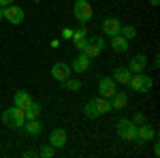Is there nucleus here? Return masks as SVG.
<instances>
[{"mask_svg": "<svg viewBox=\"0 0 160 158\" xmlns=\"http://www.w3.org/2000/svg\"><path fill=\"white\" fill-rule=\"evenodd\" d=\"M109 111H113V109H111L109 98H105V96H94L83 105V115H86L88 120L102 118V115H107Z\"/></svg>", "mask_w": 160, "mask_h": 158, "instance_id": "1", "label": "nucleus"}, {"mask_svg": "<svg viewBox=\"0 0 160 158\" xmlns=\"http://www.w3.org/2000/svg\"><path fill=\"white\" fill-rule=\"evenodd\" d=\"M2 122L9 126V128H13V130H19L22 126H24V122H26V113L22 107H9V109H4L2 111Z\"/></svg>", "mask_w": 160, "mask_h": 158, "instance_id": "2", "label": "nucleus"}, {"mask_svg": "<svg viewBox=\"0 0 160 158\" xmlns=\"http://www.w3.org/2000/svg\"><path fill=\"white\" fill-rule=\"evenodd\" d=\"M73 17L79 24H90L92 17H94V9L88 0H75L73 4Z\"/></svg>", "mask_w": 160, "mask_h": 158, "instance_id": "3", "label": "nucleus"}, {"mask_svg": "<svg viewBox=\"0 0 160 158\" xmlns=\"http://www.w3.org/2000/svg\"><path fill=\"white\" fill-rule=\"evenodd\" d=\"M115 133L122 137L124 141H137V124L128 120V118H120V120L115 122Z\"/></svg>", "mask_w": 160, "mask_h": 158, "instance_id": "4", "label": "nucleus"}, {"mask_svg": "<svg viewBox=\"0 0 160 158\" xmlns=\"http://www.w3.org/2000/svg\"><path fill=\"white\" fill-rule=\"evenodd\" d=\"M105 47H107V41L102 37H88L81 54H86L88 58H96V56H100V54L105 51Z\"/></svg>", "mask_w": 160, "mask_h": 158, "instance_id": "5", "label": "nucleus"}, {"mask_svg": "<svg viewBox=\"0 0 160 158\" xmlns=\"http://www.w3.org/2000/svg\"><path fill=\"white\" fill-rule=\"evenodd\" d=\"M128 85H130L135 92L148 94L149 90H152V85H154V79H152L149 75H143V73H132V75H130V81H128Z\"/></svg>", "mask_w": 160, "mask_h": 158, "instance_id": "6", "label": "nucleus"}, {"mask_svg": "<svg viewBox=\"0 0 160 158\" xmlns=\"http://www.w3.org/2000/svg\"><path fill=\"white\" fill-rule=\"evenodd\" d=\"M2 17L13 26H19L26 17V11L22 7H15V4H9V7H2Z\"/></svg>", "mask_w": 160, "mask_h": 158, "instance_id": "7", "label": "nucleus"}, {"mask_svg": "<svg viewBox=\"0 0 160 158\" xmlns=\"http://www.w3.org/2000/svg\"><path fill=\"white\" fill-rule=\"evenodd\" d=\"M156 137H158V133H156V128H154L152 124L143 122V124L137 126V141H139V143H152Z\"/></svg>", "mask_w": 160, "mask_h": 158, "instance_id": "8", "label": "nucleus"}, {"mask_svg": "<svg viewBox=\"0 0 160 158\" xmlns=\"http://www.w3.org/2000/svg\"><path fill=\"white\" fill-rule=\"evenodd\" d=\"M115 90H118V84L113 81V77H109V75L100 77V81H98V96L111 98L113 94H115Z\"/></svg>", "mask_w": 160, "mask_h": 158, "instance_id": "9", "label": "nucleus"}, {"mask_svg": "<svg viewBox=\"0 0 160 158\" xmlns=\"http://www.w3.org/2000/svg\"><path fill=\"white\" fill-rule=\"evenodd\" d=\"M73 75L71 71V64H66V62H53V66H51V77L56 79V81H64V79H68Z\"/></svg>", "mask_w": 160, "mask_h": 158, "instance_id": "10", "label": "nucleus"}, {"mask_svg": "<svg viewBox=\"0 0 160 158\" xmlns=\"http://www.w3.org/2000/svg\"><path fill=\"white\" fill-rule=\"evenodd\" d=\"M120 28H122V22H120L118 17H107V19H102V24H100V30H102L105 37L120 34Z\"/></svg>", "mask_w": 160, "mask_h": 158, "instance_id": "11", "label": "nucleus"}, {"mask_svg": "<svg viewBox=\"0 0 160 158\" xmlns=\"http://www.w3.org/2000/svg\"><path fill=\"white\" fill-rule=\"evenodd\" d=\"M90 64H92V58H88L86 54L79 51V56L71 62V71H73L75 75H81V73H86L88 69H90Z\"/></svg>", "mask_w": 160, "mask_h": 158, "instance_id": "12", "label": "nucleus"}, {"mask_svg": "<svg viewBox=\"0 0 160 158\" xmlns=\"http://www.w3.org/2000/svg\"><path fill=\"white\" fill-rule=\"evenodd\" d=\"M66 141H68V135L64 128H53L49 133V145H53L56 150H62L66 145Z\"/></svg>", "mask_w": 160, "mask_h": 158, "instance_id": "13", "label": "nucleus"}, {"mask_svg": "<svg viewBox=\"0 0 160 158\" xmlns=\"http://www.w3.org/2000/svg\"><path fill=\"white\" fill-rule=\"evenodd\" d=\"M145 66H148V56L145 54H135L130 58V62H128V71L130 73H143Z\"/></svg>", "mask_w": 160, "mask_h": 158, "instance_id": "14", "label": "nucleus"}, {"mask_svg": "<svg viewBox=\"0 0 160 158\" xmlns=\"http://www.w3.org/2000/svg\"><path fill=\"white\" fill-rule=\"evenodd\" d=\"M109 45L115 54H126L130 47V41H126L122 34H113V37H109Z\"/></svg>", "mask_w": 160, "mask_h": 158, "instance_id": "15", "label": "nucleus"}, {"mask_svg": "<svg viewBox=\"0 0 160 158\" xmlns=\"http://www.w3.org/2000/svg\"><path fill=\"white\" fill-rule=\"evenodd\" d=\"M73 45L77 51H81L83 49V45H86V41H88V30H86V24H81L77 30H73Z\"/></svg>", "mask_w": 160, "mask_h": 158, "instance_id": "16", "label": "nucleus"}, {"mask_svg": "<svg viewBox=\"0 0 160 158\" xmlns=\"http://www.w3.org/2000/svg\"><path fill=\"white\" fill-rule=\"evenodd\" d=\"M22 128L26 130L28 137H38V135L43 133V122L38 120V118H34V120H26Z\"/></svg>", "mask_w": 160, "mask_h": 158, "instance_id": "17", "label": "nucleus"}, {"mask_svg": "<svg viewBox=\"0 0 160 158\" xmlns=\"http://www.w3.org/2000/svg\"><path fill=\"white\" fill-rule=\"evenodd\" d=\"M109 103H111V109L113 111H122L128 107V96H126V92H118L115 90V94L109 98Z\"/></svg>", "mask_w": 160, "mask_h": 158, "instance_id": "18", "label": "nucleus"}, {"mask_svg": "<svg viewBox=\"0 0 160 158\" xmlns=\"http://www.w3.org/2000/svg\"><path fill=\"white\" fill-rule=\"evenodd\" d=\"M130 71H128V66L124 69V66H118V69H113V81L115 84H122V85H128L130 81Z\"/></svg>", "mask_w": 160, "mask_h": 158, "instance_id": "19", "label": "nucleus"}, {"mask_svg": "<svg viewBox=\"0 0 160 158\" xmlns=\"http://www.w3.org/2000/svg\"><path fill=\"white\" fill-rule=\"evenodd\" d=\"M41 111H43L41 103H37V100H30V103H28V105L24 107L26 120H34V118H38V115H41Z\"/></svg>", "mask_w": 160, "mask_h": 158, "instance_id": "20", "label": "nucleus"}, {"mask_svg": "<svg viewBox=\"0 0 160 158\" xmlns=\"http://www.w3.org/2000/svg\"><path fill=\"white\" fill-rule=\"evenodd\" d=\"M30 100H32V96H30V92H26V90H17V92L13 94V105H15V107H22V109H24Z\"/></svg>", "mask_w": 160, "mask_h": 158, "instance_id": "21", "label": "nucleus"}, {"mask_svg": "<svg viewBox=\"0 0 160 158\" xmlns=\"http://www.w3.org/2000/svg\"><path fill=\"white\" fill-rule=\"evenodd\" d=\"M62 85H64L68 92H79V90L83 88V84H81L79 79H75V77H68V79H64V81H62Z\"/></svg>", "mask_w": 160, "mask_h": 158, "instance_id": "22", "label": "nucleus"}, {"mask_svg": "<svg viewBox=\"0 0 160 158\" xmlns=\"http://www.w3.org/2000/svg\"><path fill=\"white\" fill-rule=\"evenodd\" d=\"M120 34H122L126 41H135V38H137V28H135V26H124V24H122V28H120Z\"/></svg>", "mask_w": 160, "mask_h": 158, "instance_id": "23", "label": "nucleus"}, {"mask_svg": "<svg viewBox=\"0 0 160 158\" xmlns=\"http://www.w3.org/2000/svg\"><path fill=\"white\" fill-rule=\"evenodd\" d=\"M38 156H41V158H51V156H56V147H53V145H43L41 150H38Z\"/></svg>", "mask_w": 160, "mask_h": 158, "instance_id": "24", "label": "nucleus"}, {"mask_svg": "<svg viewBox=\"0 0 160 158\" xmlns=\"http://www.w3.org/2000/svg\"><path fill=\"white\" fill-rule=\"evenodd\" d=\"M132 124H137V126H139V124H143V122H145V118H143V113H135V118H132Z\"/></svg>", "mask_w": 160, "mask_h": 158, "instance_id": "25", "label": "nucleus"}, {"mask_svg": "<svg viewBox=\"0 0 160 158\" xmlns=\"http://www.w3.org/2000/svg\"><path fill=\"white\" fill-rule=\"evenodd\" d=\"M62 37L64 38H73V30H71V28H64V30H62Z\"/></svg>", "mask_w": 160, "mask_h": 158, "instance_id": "26", "label": "nucleus"}, {"mask_svg": "<svg viewBox=\"0 0 160 158\" xmlns=\"http://www.w3.org/2000/svg\"><path fill=\"white\" fill-rule=\"evenodd\" d=\"M152 143H154V156H158V154H160V145H158V141H156V139H154V141H152Z\"/></svg>", "mask_w": 160, "mask_h": 158, "instance_id": "27", "label": "nucleus"}, {"mask_svg": "<svg viewBox=\"0 0 160 158\" xmlns=\"http://www.w3.org/2000/svg\"><path fill=\"white\" fill-rule=\"evenodd\" d=\"M13 2H15V0H0V9H2V7H9Z\"/></svg>", "mask_w": 160, "mask_h": 158, "instance_id": "28", "label": "nucleus"}, {"mask_svg": "<svg viewBox=\"0 0 160 158\" xmlns=\"http://www.w3.org/2000/svg\"><path fill=\"white\" fill-rule=\"evenodd\" d=\"M38 156V154H34V152H24V158H34Z\"/></svg>", "mask_w": 160, "mask_h": 158, "instance_id": "29", "label": "nucleus"}, {"mask_svg": "<svg viewBox=\"0 0 160 158\" xmlns=\"http://www.w3.org/2000/svg\"><path fill=\"white\" fill-rule=\"evenodd\" d=\"M152 64H154V69H158V66H160V60H158V56L154 58V62H152Z\"/></svg>", "mask_w": 160, "mask_h": 158, "instance_id": "30", "label": "nucleus"}, {"mask_svg": "<svg viewBox=\"0 0 160 158\" xmlns=\"http://www.w3.org/2000/svg\"><path fill=\"white\" fill-rule=\"evenodd\" d=\"M149 4H152V7H158V4H160V0H149Z\"/></svg>", "mask_w": 160, "mask_h": 158, "instance_id": "31", "label": "nucleus"}, {"mask_svg": "<svg viewBox=\"0 0 160 158\" xmlns=\"http://www.w3.org/2000/svg\"><path fill=\"white\" fill-rule=\"evenodd\" d=\"M2 19H4V17H2V9H0V22H2Z\"/></svg>", "mask_w": 160, "mask_h": 158, "instance_id": "32", "label": "nucleus"}]
</instances>
